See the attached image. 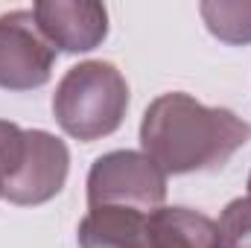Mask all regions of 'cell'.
<instances>
[{"instance_id":"cell-1","label":"cell","mask_w":251,"mask_h":248,"mask_svg":"<svg viewBox=\"0 0 251 248\" xmlns=\"http://www.w3.org/2000/svg\"><path fill=\"white\" fill-rule=\"evenodd\" d=\"M251 140V123L228 108H207L190 94L158 97L140 123L143 155L167 175L219 170Z\"/></svg>"},{"instance_id":"cell-2","label":"cell","mask_w":251,"mask_h":248,"mask_svg":"<svg viewBox=\"0 0 251 248\" xmlns=\"http://www.w3.org/2000/svg\"><path fill=\"white\" fill-rule=\"evenodd\" d=\"M128 108V85L111 62L73 64L53 94V114L82 143L114 134Z\"/></svg>"},{"instance_id":"cell-3","label":"cell","mask_w":251,"mask_h":248,"mask_svg":"<svg viewBox=\"0 0 251 248\" xmlns=\"http://www.w3.org/2000/svg\"><path fill=\"white\" fill-rule=\"evenodd\" d=\"M167 198V173L143 152H108L88 173V207H131L155 213Z\"/></svg>"},{"instance_id":"cell-4","label":"cell","mask_w":251,"mask_h":248,"mask_svg":"<svg viewBox=\"0 0 251 248\" xmlns=\"http://www.w3.org/2000/svg\"><path fill=\"white\" fill-rule=\"evenodd\" d=\"M56 47L38 29V21L26 9L0 15V88L35 91L50 82Z\"/></svg>"},{"instance_id":"cell-5","label":"cell","mask_w":251,"mask_h":248,"mask_svg":"<svg viewBox=\"0 0 251 248\" xmlns=\"http://www.w3.org/2000/svg\"><path fill=\"white\" fill-rule=\"evenodd\" d=\"M70 170V152L50 131L29 128L24 131V149L18 155L15 170L3 181V198L12 204H44L62 193Z\"/></svg>"},{"instance_id":"cell-6","label":"cell","mask_w":251,"mask_h":248,"mask_svg":"<svg viewBox=\"0 0 251 248\" xmlns=\"http://www.w3.org/2000/svg\"><path fill=\"white\" fill-rule=\"evenodd\" d=\"M32 15L44 38L64 53H88L108 35V9L97 0H38Z\"/></svg>"},{"instance_id":"cell-7","label":"cell","mask_w":251,"mask_h":248,"mask_svg":"<svg viewBox=\"0 0 251 248\" xmlns=\"http://www.w3.org/2000/svg\"><path fill=\"white\" fill-rule=\"evenodd\" d=\"M79 248H155L149 213L131 207H91L79 222Z\"/></svg>"},{"instance_id":"cell-8","label":"cell","mask_w":251,"mask_h":248,"mask_svg":"<svg viewBox=\"0 0 251 248\" xmlns=\"http://www.w3.org/2000/svg\"><path fill=\"white\" fill-rule=\"evenodd\" d=\"M149 228L155 248H219V225L190 207H158Z\"/></svg>"},{"instance_id":"cell-9","label":"cell","mask_w":251,"mask_h":248,"mask_svg":"<svg viewBox=\"0 0 251 248\" xmlns=\"http://www.w3.org/2000/svg\"><path fill=\"white\" fill-rule=\"evenodd\" d=\"M199 12L219 41L251 44V0H204Z\"/></svg>"},{"instance_id":"cell-10","label":"cell","mask_w":251,"mask_h":248,"mask_svg":"<svg viewBox=\"0 0 251 248\" xmlns=\"http://www.w3.org/2000/svg\"><path fill=\"white\" fill-rule=\"evenodd\" d=\"M219 225V248H251V201L234 198L225 210Z\"/></svg>"},{"instance_id":"cell-11","label":"cell","mask_w":251,"mask_h":248,"mask_svg":"<svg viewBox=\"0 0 251 248\" xmlns=\"http://www.w3.org/2000/svg\"><path fill=\"white\" fill-rule=\"evenodd\" d=\"M246 198L251 201V175H249V196H246Z\"/></svg>"},{"instance_id":"cell-12","label":"cell","mask_w":251,"mask_h":248,"mask_svg":"<svg viewBox=\"0 0 251 248\" xmlns=\"http://www.w3.org/2000/svg\"><path fill=\"white\" fill-rule=\"evenodd\" d=\"M0 196H3V178H0Z\"/></svg>"}]
</instances>
